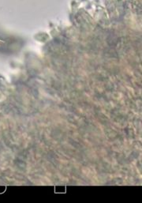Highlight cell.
<instances>
[{
	"instance_id": "1",
	"label": "cell",
	"mask_w": 142,
	"mask_h": 203,
	"mask_svg": "<svg viewBox=\"0 0 142 203\" xmlns=\"http://www.w3.org/2000/svg\"><path fill=\"white\" fill-rule=\"evenodd\" d=\"M66 186H55V193H66Z\"/></svg>"
},
{
	"instance_id": "2",
	"label": "cell",
	"mask_w": 142,
	"mask_h": 203,
	"mask_svg": "<svg viewBox=\"0 0 142 203\" xmlns=\"http://www.w3.org/2000/svg\"><path fill=\"white\" fill-rule=\"evenodd\" d=\"M6 190V186H0V194H3Z\"/></svg>"
}]
</instances>
